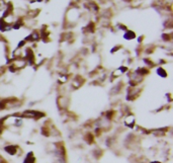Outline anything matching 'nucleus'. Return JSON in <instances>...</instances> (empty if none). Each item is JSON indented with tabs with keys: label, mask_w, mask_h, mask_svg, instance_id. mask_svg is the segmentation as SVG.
<instances>
[{
	"label": "nucleus",
	"mask_w": 173,
	"mask_h": 163,
	"mask_svg": "<svg viewBox=\"0 0 173 163\" xmlns=\"http://www.w3.org/2000/svg\"><path fill=\"white\" fill-rule=\"evenodd\" d=\"M4 150L9 154L10 156H14V155H16V153L18 151V148H17V146L8 145V146H5Z\"/></svg>",
	"instance_id": "f03ea898"
},
{
	"label": "nucleus",
	"mask_w": 173,
	"mask_h": 163,
	"mask_svg": "<svg viewBox=\"0 0 173 163\" xmlns=\"http://www.w3.org/2000/svg\"><path fill=\"white\" fill-rule=\"evenodd\" d=\"M135 123H136V120H135L134 115H128L124 117V125H126L128 128L133 129L134 128Z\"/></svg>",
	"instance_id": "f257e3e1"
},
{
	"label": "nucleus",
	"mask_w": 173,
	"mask_h": 163,
	"mask_svg": "<svg viewBox=\"0 0 173 163\" xmlns=\"http://www.w3.org/2000/svg\"><path fill=\"white\" fill-rule=\"evenodd\" d=\"M23 163H35V158L33 155V152H30L29 155L26 154V157L25 161H23Z\"/></svg>",
	"instance_id": "7ed1b4c3"
},
{
	"label": "nucleus",
	"mask_w": 173,
	"mask_h": 163,
	"mask_svg": "<svg viewBox=\"0 0 173 163\" xmlns=\"http://www.w3.org/2000/svg\"><path fill=\"white\" fill-rule=\"evenodd\" d=\"M0 163H3V158L1 155H0Z\"/></svg>",
	"instance_id": "20e7f679"
}]
</instances>
